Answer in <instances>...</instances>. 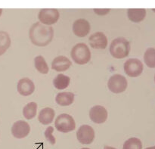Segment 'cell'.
<instances>
[{
    "instance_id": "obj_7",
    "label": "cell",
    "mask_w": 155,
    "mask_h": 149,
    "mask_svg": "<svg viewBox=\"0 0 155 149\" xmlns=\"http://www.w3.org/2000/svg\"><path fill=\"white\" fill-rule=\"evenodd\" d=\"M124 71L129 77H137L143 71V65L137 58L128 59L124 63Z\"/></svg>"
},
{
    "instance_id": "obj_14",
    "label": "cell",
    "mask_w": 155,
    "mask_h": 149,
    "mask_svg": "<svg viewBox=\"0 0 155 149\" xmlns=\"http://www.w3.org/2000/svg\"><path fill=\"white\" fill-rule=\"evenodd\" d=\"M72 65V62L65 56L56 57L51 62V68L58 72H64L69 69Z\"/></svg>"
},
{
    "instance_id": "obj_10",
    "label": "cell",
    "mask_w": 155,
    "mask_h": 149,
    "mask_svg": "<svg viewBox=\"0 0 155 149\" xmlns=\"http://www.w3.org/2000/svg\"><path fill=\"white\" fill-rule=\"evenodd\" d=\"M89 118L95 124H103L107 119V111L103 106L95 105L89 111Z\"/></svg>"
},
{
    "instance_id": "obj_3",
    "label": "cell",
    "mask_w": 155,
    "mask_h": 149,
    "mask_svg": "<svg viewBox=\"0 0 155 149\" xmlns=\"http://www.w3.org/2000/svg\"><path fill=\"white\" fill-rule=\"evenodd\" d=\"M71 56L76 64L86 65L91 59V51L86 44L81 42L77 44L72 48Z\"/></svg>"
},
{
    "instance_id": "obj_1",
    "label": "cell",
    "mask_w": 155,
    "mask_h": 149,
    "mask_svg": "<svg viewBox=\"0 0 155 149\" xmlns=\"http://www.w3.org/2000/svg\"><path fill=\"white\" fill-rule=\"evenodd\" d=\"M29 36L32 43L36 46L43 47L48 45L54 37V30L41 22L35 23L30 27Z\"/></svg>"
},
{
    "instance_id": "obj_31",
    "label": "cell",
    "mask_w": 155,
    "mask_h": 149,
    "mask_svg": "<svg viewBox=\"0 0 155 149\" xmlns=\"http://www.w3.org/2000/svg\"><path fill=\"white\" fill-rule=\"evenodd\" d=\"M154 83H155V75H154Z\"/></svg>"
},
{
    "instance_id": "obj_23",
    "label": "cell",
    "mask_w": 155,
    "mask_h": 149,
    "mask_svg": "<svg viewBox=\"0 0 155 149\" xmlns=\"http://www.w3.org/2000/svg\"><path fill=\"white\" fill-rule=\"evenodd\" d=\"M123 149H142V143L138 138H130L124 142Z\"/></svg>"
},
{
    "instance_id": "obj_12",
    "label": "cell",
    "mask_w": 155,
    "mask_h": 149,
    "mask_svg": "<svg viewBox=\"0 0 155 149\" xmlns=\"http://www.w3.org/2000/svg\"><path fill=\"white\" fill-rule=\"evenodd\" d=\"M90 46L96 49H104L107 45V36L101 32H97L89 38Z\"/></svg>"
},
{
    "instance_id": "obj_6",
    "label": "cell",
    "mask_w": 155,
    "mask_h": 149,
    "mask_svg": "<svg viewBox=\"0 0 155 149\" xmlns=\"http://www.w3.org/2000/svg\"><path fill=\"white\" fill-rule=\"evenodd\" d=\"M60 14L56 8H42L39 11L38 18L42 24L45 25H51L57 23Z\"/></svg>"
},
{
    "instance_id": "obj_9",
    "label": "cell",
    "mask_w": 155,
    "mask_h": 149,
    "mask_svg": "<svg viewBox=\"0 0 155 149\" xmlns=\"http://www.w3.org/2000/svg\"><path fill=\"white\" fill-rule=\"evenodd\" d=\"M30 132V127L26 121H18L12 127V134L16 139H24L27 137Z\"/></svg>"
},
{
    "instance_id": "obj_17",
    "label": "cell",
    "mask_w": 155,
    "mask_h": 149,
    "mask_svg": "<svg viewBox=\"0 0 155 149\" xmlns=\"http://www.w3.org/2000/svg\"><path fill=\"white\" fill-rule=\"evenodd\" d=\"M56 103L61 106H69L74 103V95L70 92H60L56 95Z\"/></svg>"
},
{
    "instance_id": "obj_21",
    "label": "cell",
    "mask_w": 155,
    "mask_h": 149,
    "mask_svg": "<svg viewBox=\"0 0 155 149\" xmlns=\"http://www.w3.org/2000/svg\"><path fill=\"white\" fill-rule=\"evenodd\" d=\"M34 65L36 69L42 74H46L48 73V67L45 61V58L42 55L36 56L34 58Z\"/></svg>"
},
{
    "instance_id": "obj_16",
    "label": "cell",
    "mask_w": 155,
    "mask_h": 149,
    "mask_svg": "<svg viewBox=\"0 0 155 149\" xmlns=\"http://www.w3.org/2000/svg\"><path fill=\"white\" fill-rule=\"evenodd\" d=\"M54 115H55V113H54V111L52 108H45L39 112L38 120L43 125H48V124L52 123Z\"/></svg>"
},
{
    "instance_id": "obj_24",
    "label": "cell",
    "mask_w": 155,
    "mask_h": 149,
    "mask_svg": "<svg viewBox=\"0 0 155 149\" xmlns=\"http://www.w3.org/2000/svg\"><path fill=\"white\" fill-rule=\"evenodd\" d=\"M53 132H54V128L52 127H48V128L45 130V137L47 141L50 142L51 145H54L56 142L55 138L54 137V136L52 135Z\"/></svg>"
},
{
    "instance_id": "obj_25",
    "label": "cell",
    "mask_w": 155,
    "mask_h": 149,
    "mask_svg": "<svg viewBox=\"0 0 155 149\" xmlns=\"http://www.w3.org/2000/svg\"><path fill=\"white\" fill-rule=\"evenodd\" d=\"M94 12L100 16H104V15H107L110 12V8H94Z\"/></svg>"
},
{
    "instance_id": "obj_8",
    "label": "cell",
    "mask_w": 155,
    "mask_h": 149,
    "mask_svg": "<svg viewBox=\"0 0 155 149\" xmlns=\"http://www.w3.org/2000/svg\"><path fill=\"white\" fill-rule=\"evenodd\" d=\"M77 140L83 145H90L95 139V131L89 125H83L77 132Z\"/></svg>"
},
{
    "instance_id": "obj_2",
    "label": "cell",
    "mask_w": 155,
    "mask_h": 149,
    "mask_svg": "<svg viewBox=\"0 0 155 149\" xmlns=\"http://www.w3.org/2000/svg\"><path fill=\"white\" fill-rule=\"evenodd\" d=\"M130 51V42L124 37H118L114 39L110 45V53L115 58H124L129 55Z\"/></svg>"
},
{
    "instance_id": "obj_5",
    "label": "cell",
    "mask_w": 155,
    "mask_h": 149,
    "mask_svg": "<svg viewBox=\"0 0 155 149\" xmlns=\"http://www.w3.org/2000/svg\"><path fill=\"white\" fill-rule=\"evenodd\" d=\"M128 83L124 76L120 74H114L110 77L107 83V87L110 92L114 93H121L127 89Z\"/></svg>"
},
{
    "instance_id": "obj_20",
    "label": "cell",
    "mask_w": 155,
    "mask_h": 149,
    "mask_svg": "<svg viewBox=\"0 0 155 149\" xmlns=\"http://www.w3.org/2000/svg\"><path fill=\"white\" fill-rule=\"evenodd\" d=\"M37 111V104L36 102H30L24 106L23 109V115L27 120L34 118Z\"/></svg>"
},
{
    "instance_id": "obj_22",
    "label": "cell",
    "mask_w": 155,
    "mask_h": 149,
    "mask_svg": "<svg viewBox=\"0 0 155 149\" xmlns=\"http://www.w3.org/2000/svg\"><path fill=\"white\" fill-rule=\"evenodd\" d=\"M144 61L148 68H155V48H148L144 55Z\"/></svg>"
},
{
    "instance_id": "obj_30",
    "label": "cell",
    "mask_w": 155,
    "mask_h": 149,
    "mask_svg": "<svg viewBox=\"0 0 155 149\" xmlns=\"http://www.w3.org/2000/svg\"><path fill=\"white\" fill-rule=\"evenodd\" d=\"M152 11H153V12H155V8H153Z\"/></svg>"
},
{
    "instance_id": "obj_26",
    "label": "cell",
    "mask_w": 155,
    "mask_h": 149,
    "mask_svg": "<svg viewBox=\"0 0 155 149\" xmlns=\"http://www.w3.org/2000/svg\"><path fill=\"white\" fill-rule=\"evenodd\" d=\"M104 149H116L115 148H113V147H110V146H105L104 148Z\"/></svg>"
},
{
    "instance_id": "obj_27",
    "label": "cell",
    "mask_w": 155,
    "mask_h": 149,
    "mask_svg": "<svg viewBox=\"0 0 155 149\" xmlns=\"http://www.w3.org/2000/svg\"><path fill=\"white\" fill-rule=\"evenodd\" d=\"M145 149H155V146H152V147H149V148H146Z\"/></svg>"
},
{
    "instance_id": "obj_19",
    "label": "cell",
    "mask_w": 155,
    "mask_h": 149,
    "mask_svg": "<svg viewBox=\"0 0 155 149\" xmlns=\"http://www.w3.org/2000/svg\"><path fill=\"white\" fill-rule=\"evenodd\" d=\"M11 42L12 41L8 33L5 31H0V56L8 49Z\"/></svg>"
},
{
    "instance_id": "obj_13",
    "label": "cell",
    "mask_w": 155,
    "mask_h": 149,
    "mask_svg": "<svg viewBox=\"0 0 155 149\" xmlns=\"http://www.w3.org/2000/svg\"><path fill=\"white\" fill-rule=\"evenodd\" d=\"M17 89L20 95L23 96H28L34 92L35 85L29 78H23L18 81Z\"/></svg>"
},
{
    "instance_id": "obj_15",
    "label": "cell",
    "mask_w": 155,
    "mask_h": 149,
    "mask_svg": "<svg viewBox=\"0 0 155 149\" xmlns=\"http://www.w3.org/2000/svg\"><path fill=\"white\" fill-rule=\"evenodd\" d=\"M146 14V9L145 8H129L127 10L128 18L133 23L142 22L145 20Z\"/></svg>"
},
{
    "instance_id": "obj_29",
    "label": "cell",
    "mask_w": 155,
    "mask_h": 149,
    "mask_svg": "<svg viewBox=\"0 0 155 149\" xmlns=\"http://www.w3.org/2000/svg\"><path fill=\"white\" fill-rule=\"evenodd\" d=\"M81 149H90V148H81Z\"/></svg>"
},
{
    "instance_id": "obj_11",
    "label": "cell",
    "mask_w": 155,
    "mask_h": 149,
    "mask_svg": "<svg viewBox=\"0 0 155 149\" xmlns=\"http://www.w3.org/2000/svg\"><path fill=\"white\" fill-rule=\"evenodd\" d=\"M73 32L78 37H85L90 32V24L86 19L80 18L73 24Z\"/></svg>"
},
{
    "instance_id": "obj_28",
    "label": "cell",
    "mask_w": 155,
    "mask_h": 149,
    "mask_svg": "<svg viewBox=\"0 0 155 149\" xmlns=\"http://www.w3.org/2000/svg\"><path fill=\"white\" fill-rule=\"evenodd\" d=\"M2 8H0V17H1V15H2Z\"/></svg>"
},
{
    "instance_id": "obj_18",
    "label": "cell",
    "mask_w": 155,
    "mask_h": 149,
    "mask_svg": "<svg viewBox=\"0 0 155 149\" xmlns=\"http://www.w3.org/2000/svg\"><path fill=\"white\" fill-rule=\"evenodd\" d=\"M71 79L69 77L64 74H60L56 76L53 80V85L57 89H64L69 86Z\"/></svg>"
},
{
    "instance_id": "obj_4",
    "label": "cell",
    "mask_w": 155,
    "mask_h": 149,
    "mask_svg": "<svg viewBox=\"0 0 155 149\" xmlns=\"http://www.w3.org/2000/svg\"><path fill=\"white\" fill-rule=\"evenodd\" d=\"M54 126L61 133H70L75 130L76 124L74 118L68 114H61L57 117Z\"/></svg>"
}]
</instances>
